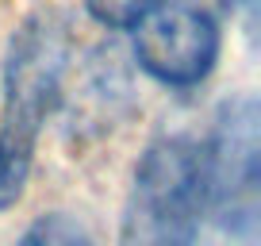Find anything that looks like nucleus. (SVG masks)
Returning a JSON list of instances; mask_svg holds the SVG:
<instances>
[{"mask_svg":"<svg viewBox=\"0 0 261 246\" xmlns=\"http://www.w3.org/2000/svg\"><path fill=\"white\" fill-rule=\"evenodd\" d=\"M73 62V27L58 12H35L12 35L0 92V215L23 200L39 135L46 119L62 108Z\"/></svg>","mask_w":261,"mask_h":246,"instance_id":"1","label":"nucleus"},{"mask_svg":"<svg viewBox=\"0 0 261 246\" xmlns=\"http://www.w3.org/2000/svg\"><path fill=\"white\" fill-rule=\"evenodd\" d=\"M204 223V158L188 135H162L135 162L119 246H196Z\"/></svg>","mask_w":261,"mask_h":246,"instance_id":"2","label":"nucleus"},{"mask_svg":"<svg viewBox=\"0 0 261 246\" xmlns=\"http://www.w3.org/2000/svg\"><path fill=\"white\" fill-rule=\"evenodd\" d=\"M204 158V215L242 246H253L257 235V100L234 96L215 112L212 135L200 142Z\"/></svg>","mask_w":261,"mask_h":246,"instance_id":"3","label":"nucleus"},{"mask_svg":"<svg viewBox=\"0 0 261 246\" xmlns=\"http://www.w3.org/2000/svg\"><path fill=\"white\" fill-rule=\"evenodd\" d=\"M130 31L139 69L169 89L204 85L223 50L215 16L196 0H158Z\"/></svg>","mask_w":261,"mask_h":246,"instance_id":"4","label":"nucleus"},{"mask_svg":"<svg viewBox=\"0 0 261 246\" xmlns=\"http://www.w3.org/2000/svg\"><path fill=\"white\" fill-rule=\"evenodd\" d=\"M12 246H96L92 231L69 212H42L16 235Z\"/></svg>","mask_w":261,"mask_h":246,"instance_id":"5","label":"nucleus"},{"mask_svg":"<svg viewBox=\"0 0 261 246\" xmlns=\"http://www.w3.org/2000/svg\"><path fill=\"white\" fill-rule=\"evenodd\" d=\"M158 0H85V12L108 31H130Z\"/></svg>","mask_w":261,"mask_h":246,"instance_id":"6","label":"nucleus"},{"mask_svg":"<svg viewBox=\"0 0 261 246\" xmlns=\"http://www.w3.org/2000/svg\"><path fill=\"white\" fill-rule=\"evenodd\" d=\"M230 4H234V8L242 12V19L253 27V19H257V4H261V0H230Z\"/></svg>","mask_w":261,"mask_h":246,"instance_id":"7","label":"nucleus"}]
</instances>
